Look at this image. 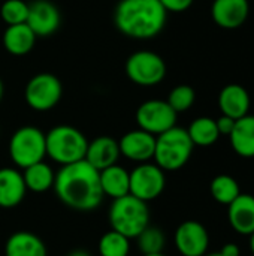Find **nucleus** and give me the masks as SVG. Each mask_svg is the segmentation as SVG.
<instances>
[{
    "mask_svg": "<svg viewBox=\"0 0 254 256\" xmlns=\"http://www.w3.org/2000/svg\"><path fill=\"white\" fill-rule=\"evenodd\" d=\"M63 96V86L61 81L49 74L40 72L34 75L25 86L24 99L27 105L37 112H45L52 110Z\"/></svg>",
    "mask_w": 254,
    "mask_h": 256,
    "instance_id": "obj_8",
    "label": "nucleus"
},
{
    "mask_svg": "<svg viewBox=\"0 0 254 256\" xmlns=\"http://www.w3.org/2000/svg\"><path fill=\"white\" fill-rule=\"evenodd\" d=\"M187 134L193 142V146L199 147H210L217 142L220 138V132L217 129V123L211 117H198L195 118L189 129Z\"/></svg>",
    "mask_w": 254,
    "mask_h": 256,
    "instance_id": "obj_24",
    "label": "nucleus"
},
{
    "mask_svg": "<svg viewBox=\"0 0 254 256\" xmlns=\"http://www.w3.org/2000/svg\"><path fill=\"white\" fill-rule=\"evenodd\" d=\"M22 178H24L27 190H31L34 194H43L54 188L55 172L51 168V165L40 160L37 164H33L24 168Z\"/></svg>",
    "mask_w": 254,
    "mask_h": 256,
    "instance_id": "obj_23",
    "label": "nucleus"
},
{
    "mask_svg": "<svg viewBox=\"0 0 254 256\" xmlns=\"http://www.w3.org/2000/svg\"><path fill=\"white\" fill-rule=\"evenodd\" d=\"M9 158L18 168H27L46 156L45 134L36 126H22L16 129L7 146Z\"/></svg>",
    "mask_w": 254,
    "mask_h": 256,
    "instance_id": "obj_6",
    "label": "nucleus"
},
{
    "mask_svg": "<svg viewBox=\"0 0 254 256\" xmlns=\"http://www.w3.org/2000/svg\"><path fill=\"white\" fill-rule=\"evenodd\" d=\"M204 256H223L220 252H214V254H205Z\"/></svg>",
    "mask_w": 254,
    "mask_h": 256,
    "instance_id": "obj_36",
    "label": "nucleus"
},
{
    "mask_svg": "<svg viewBox=\"0 0 254 256\" xmlns=\"http://www.w3.org/2000/svg\"><path fill=\"white\" fill-rule=\"evenodd\" d=\"M108 220L111 230L126 236L130 240L136 238L150 225L148 202H144L130 194L112 200L108 212Z\"/></svg>",
    "mask_w": 254,
    "mask_h": 256,
    "instance_id": "obj_3",
    "label": "nucleus"
},
{
    "mask_svg": "<svg viewBox=\"0 0 254 256\" xmlns=\"http://www.w3.org/2000/svg\"><path fill=\"white\" fill-rule=\"evenodd\" d=\"M97 248L100 256H129L130 238L114 230H109L100 237Z\"/></svg>",
    "mask_w": 254,
    "mask_h": 256,
    "instance_id": "obj_26",
    "label": "nucleus"
},
{
    "mask_svg": "<svg viewBox=\"0 0 254 256\" xmlns=\"http://www.w3.org/2000/svg\"><path fill=\"white\" fill-rule=\"evenodd\" d=\"M166 12H184L187 10L195 0H159Z\"/></svg>",
    "mask_w": 254,
    "mask_h": 256,
    "instance_id": "obj_30",
    "label": "nucleus"
},
{
    "mask_svg": "<svg viewBox=\"0 0 254 256\" xmlns=\"http://www.w3.org/2000/svg\"><path fill=\"white\" fill-rule=\"evenodd\" d=\"M3 93H4V87H3V81H1V78H0V102H1V99H3Z\"/></svg>",
    "mask_w": 254,
    "mask_h": 256,
    "instance_id": "obj_34",
    "label": "nucleus"
},
{
    "mask_svg": "<svg viewBox=\"0 0 254 256\" xmlns=\"http://www.w3.org/2000/svg\"><path fill=\"white\" fill-rule=\"evenodd\" d=\"M196 100V93L193 90V87L187 86V84H181L177 86L171 90L166 102L172 106V110L178 114V112H184L187 110H190L193 106Z\"/></svg>",
    "mask_w": 254,
    "mask_h": 256,
    "instance_id": "obj_28",
    "label": "nucleus"
},
{
    "mask_svg": "<svg viewBox=\"0 0 254 256\" xmlns=\"http://www.w3.org/2000/svg\"><path fill=\"white\" fill-rule=\"evenodd\" d=\"M126 75L141 87H154L166 76L165 60L153 51H136L126 62Z\"/></svg>",
    "mask_w": 254,
    "mask_h": 256,
    "instance_id": "obj_7",
    "label": "nucleus"
},
{
    "mask_svg": "<svg viewBox=\"0 0 254 256\" xmlns=\"http://www.w3.org/2000/svg\"><path fill=\"white\" fill-rule=\"evenodd\" d=\"M36 39L37 36L25 22L7 26L3 33V46L12 56H25L33 50Z\"/></svg>",
    "mask_w": 254,
    "mask_h": 256,
    "instance_id": "obj_21",
    "label": "nucleus"
},
{
    "mask_svg": "<svg viewBox=\"0 0 254 256\" xmlns=\"http://www.w3.org/2000/svg\"><path fill=\"white\" fill-rule=\"evenodd\" d=\"M174 243L181 256H204L210 248V234L201 222L186 220L177 228Z\"/></svg>",
    "mask_w": 254,
    "mask_h": 256,
    "instance_id": "obj_11",
    "label": "nucleus"
},
{
    "mask_svg": "<svg viewBox=\"0 0 254 256\" xmlns=\"http://www.w3.org/2000/svg\"><path fill=\"white\" fill-rule=\"evenodd\" d=\"M28 15V3L24 0H6L0 6V16L7 26L24 24Z\"/></svg>",
    "mask_w": 254,
    "mask_h": 256,
    "instance_id": "obj_29",
    "label": "nucleus"
},
{
    "mask_svg": "<svg viewBox=\"0 0 254 256\" xmlns=\"http://www.w3.org/2000/svg\"><path fill=\"white\" fill-rule=\"evenodd\" d=\"M4 256H48L46 246L33 232H13L4 246Z\"/></svg>",
    "mask_w": 254,
    "mask_h": 256,
    "instance_id": "obj_20",
    "label": "nucleus"
},
{
    "mask_svg": "<svg viewBox=\"0 0 254 256\" xmlns=\"http://www.w3.org/2000/svg\"><path fill=\"white\" fill-rule=\"evenodd\" d=\"M54 192L69 208L76 212H93L103 201L99 171L85 159L60 166L55 172Z\"/></svg>",
    "mask_w": 254,
    "mask_h": 256,
    "instance_id": "obj_1",
    "label": "nucleus"
},
{
    "mask_svg": "<svg viewBox=\"0 0 254 256\" xmlns=\"http://www.w3.org/2000/svg\"><path fill=\"white\" fill-rule=\"evenodd\" d=\"M120 156L118 141L112 136H97L93 141H88L85 160L97 171L115 165Z\"/></svg>",
    "mask_w": 254,
    "mask_h": 256,
    "instance_id": "obj_16",
    "label": "nucleus"
},
{
    "mask_svg": "<svg viewBox=\"0 0 254 256\" xmlns=\"http://www.w3.org/2000/svg\"><path fill=\"white\" fill-rule=\"evenodd\" d=\"M67 256H91V255H90L88 252H85V250H81V249H79V250H73L72 254H69Z\"/></svg>",
    "mask_w": 254,
    "mask_h": 256,
    "instance_id": "obj_33",
    "label": "nucleus"
},
{
    "mask_svg": "<svg viewBox=\"0 0 254 256\" xmlns=\"http://www.w3.org/2000/svg\"><path fill=\"white\" fill-rule=\"evenodd\" d=\"M46 156L60 166L85 159L88 140L85 135L69 124H58L45 134Z\"/></svg>",
    "mask_w": 254,
    "mask_h": 256,
    "instance_id": "obj_4",
    "label": "nucleus"
},
{
    "mask_svg": "<svg viewBox=\"0 0 254 256\" xmlns=\"http://www.w3.org/2000/svg\"><path fill=\"white\" fill-rule=\"evenodd\" d=\"M144 256H166V255L162 252V254H154V255H144Z\"/></svg>",
    "mask_w": 254,
    "mask_h": 256,
    "instance_id": "obj_37",
    "label": "nucleus"
},
{
    "mask_svg": "<svg viewBox=\"0 0 254 256\" xmlns=\"http://www.w3.org/2000/svg\"><path fill=\"white\" fill-rule=\"evenodd\" d=\"M99 180L103 196L117 200L130 192V172L118 164L99 171Z\"/></svg>",
    "mask_w": 254,
    "mask_h": 256,
    "instance_id": "obj_19",
    "label": "nucleus"
},
{
    "mask_svg": "<svg viewBox=\"0 0 254 256\" xmlns=\"http://www.w3.org/2000/svg\"><path fill=\"white\" fill-rule=\"evenodd\" d=\"M250 14L249 0H214L211 6V16L214 22L226 30L241 27Z\"/></svg>",
    "mask_w": 254,
    "mask_h": 256,
    "instance_id": "obj_14",
    "label": "nucleus"
},
{
    "mask_svg": "<svg viewBox=\"0 0 254 256\" xmlns=\"http://www.w3.org/2000/svg\"><path fill=\"white\" fill-rule=\"evenodd\" d=\"M235 122H237V120H234V118H231V117L222 114V117H219V118L216 120L217 129H219L220 135H228V136H229L231 132H232V129H234V126H235Z\"/></svg>",
    "mask_w": 254,
    "mask_h": 256,
    "instance_id": "obj_31",
    "label": "nucleus"
},
{
    "mask_svg": "<svg viewBox=\"0 0 254 256\" xmlns=\"http://www.w3.org/2000/svg\"><path fill=\"white\" fill-rule=\"evenodd\" d=\"M220 254L223 256H241V250L238 248V244L235 243H228L222 248Z\"/></svg>",
    "mask_w": 254,
    "mask_h": 256,
    "instance_id": "obj_32",
    "label": "nucleus"
},
{
    "mask_svg": "<svg viewBox=\"0 0 254 256\" xmlns=\"http://www.w3.org/2000/svg\"><path fill=\"white\" fill-rule=\"evenodd\" d=\"M118 146L121 156L132 162L144 164L150 162L154 158L156 136L138 128L135 130H129L127 134H124L118 141Z\"/></svg>",
    "mask_w": 254,
    "mask_h": 256,
    "instance_id": "obj_13",
    "label": "nucleus"
},
{
    "mask_svg": "<svg viewBox=\"0 0 254 256\" xmlns=\"http://www.w3.org/2000/svg\"><path fill=\"white\" fill-rule=\"evenodd\" d=\"M138 249L142 255H154L162 254L166 244V237L162 230L154 226H147L138 237Z\"/></svg>",
    "mask_w": 254,
    "mask_h": 256,
    "instance_id": "obj_27",
    "label": "nucleus"
},
{
    "mask_svg": "<svg viewBox=\"0 0 254 256\" xmlns=\"http://www.w3.org/2000/svg\"><path fill=\"white\" fill-rule=\"evenodd\" d=\"M210 192L213 198L223 206H229L232 201H235L241 195V189L238 182L228 174H220L213 178L210 184Z\"/></svg>",
    "mask_w": 254,
    "mask_h": 256,
    "instance_id": "obj_25",
    "label": "nucleus"
},
{
    "mask_svg": "<svg viewBox=\"0 0 254 256\" xmlns=\"http://www.w3.org/2000/svg\"><path fill=\"white\" fill-rule=\"evenodd\" d=\"M250 237V249H252V252H253L254 255V232L252 236H249Z\"/></svg>",
    "mask_w": 254,
    "mask_h": 256,
    "instance_id": "obj_35",
    "label": "nucleus"
},
{
    "mask_svg": "<svg viewBox=\"0 0 254 256\" xmlns=\"http://www.w3.org/2000/svg\"><path fill=\"white\" fill-rule=\"evenodd\" d=\"M228 220L234 231L241 236H252L254 232V196L241 194L228 206Z\"/></svg>",
    "mask_w": 254,
    "mask_h": 256,
    "instance_id": "obj_17",
    "label": "nucleus"
},
{
    "mask_svg": "<svg viewBox=\"0 0 254 256\" xmlns=\"http://www.w3.org/2000/svg\"><path fill=\"white\" fill-rule=\"evenodd\" d=\"M130 172V195L136 196L144 202L157 200L166 186L165 171L150 162L138 164Z\"/></svg>",
    "mask_w": 254,
    "mask_h": 256,
    "instance_id": "obj_9",
    "label": "nucleus"
},
{
    "mask_svg": "<svg viewBox=\"0 0 254 256\" xmlns=\"http://www.w3.org/2000/svg\"><path fill=\"white\" fill-rule=\"evenodd\" d=\"M234 152L246 159L254 158V116L247 114L235 122L229 135Z\"/></svg>",
    "mask_w": 254,
    "mask_h": 256,
    "instance_id": "obj_22",
    "label": "nucleus"
},
{
    "mask_svg": "<svg viewBox=\"0 0 254 256\" xmlns=\"http://www.w3.org/2000/svg\"><path fill=\"white\" fill-rule=\"evenodd\" d=\"M25 24L37 38H46L55 33L61 24L58 8L49 0H34L28 4V15Z\"/></svg>",
    "mask_w": 254,
    "mask_h": 256,
    "instance_id": "obj_12",
    "label": "nucleus"
},
{
    "mask_svg": "<svg viewBox=\"0 0 254 256\" xmlns=\"http://www.w3.org/2000/svg\"><path fill=\"white\" fill-rule=\"evenodd\" d=\"M168 12L159 0H120L114 12L117 28L127 38L147 40L165 27Z\"/></svg>",
    "mask_w": 254,
    "mask_h": 256,
    "instance_id": "obj_2",
    "label": "nucleus"
},
{
    "mask_svg": "<svg viewBox=\"0 0 254 256\" xmlns=\"http://www.w3.org/2000/svg\"><path fill=\"white\" fill-rule=\"evenodd\" d=\"M177 112L166 100L151 99L142 102L136 110V123L139 129L157 136L177 126Z\"/></svg>",
    "mask_w": 254,
    "mask_h": 256,
    "instance_id": "obj_10",
    "label": "nucleus"
},
{
    "mask_svg": "<svg viewBox=\"0 0 254 256\" xmlns=\"http://www.w3.org/2000/svg\"><path fill=\"white\" fill-rule=\"evenodd\" d=\"M250 93L241 84H228L219 94V108L223 116L238 120L250 111Z\"/></svg>",
    "mask_w": 254,
    "mask_h": 256,
    "instance_id": "obj_15",
    "label": "nucleus"
},
{
    "mask_svg": "<svg viewBox=\"0 0 254 256\" xmlns=\"http://www.w3.org/2000/svg\"><path fill=\"white\" fill-rule=\"evenodd\" d=\"M193 148L187 129L174 126L156 136L153 159L163 171H178L190 160Z\"/></svg>",
    "mask_w": 254,
    "mask_h": 256,
    "instance_id": "obj_5",
    "label": "nucleus"
},
{
    "mask_svg": "<svg viewBox=\"0 0 254 256\" xmlns=\"http://www.w3.org/2000/svg\"><path fill=\"white\" fill-rule=\"evenodd\" d=\"M27 188L22 172L15 168H0V207L13 208L25 198Z\"/></svg>",
    "mask_w": 254,
    "mask_h": 256,
    "instance_id": "obj_18",
    "label": "nucleus"
}]
</instances>
